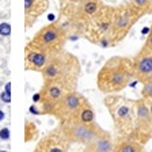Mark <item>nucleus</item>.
<instances>
[{
	"mask_svg": "<svg viewBox=\"0 0 152 152\" xmlns=\"http://www.w3.org/2000/svg\"><path fill=\"white\" fill-rule=\"evenodd\" d=\"M113 121L117 137H130L134 126V101L118 94H107L103 98Z\"/></svg>",
	"mask_w": 152,
	"mask_h": 152,
	"instance_id": "obj_3",
	"label": "nucleus"
},
{
	"mask_svg": "<svg viewBox=\"0 0 152 152\" xmlns=\"http://www.w3.org/2000/svg\"><path fill=\"white\" fill-rule=\"evenodd\" d=\"M134 79L132 58L124 56L110 57L96 73V87L102 94H118Z\"/></svg>",
	"mask_w": 152,
	"mask_h": 152,
	"instance_id": "obj_1",
	"label": "nucleus"
},
{
	"mask_svg": "<svg viewBox=\"0 0 152 152\" xmlns=\"http://www.w3.org/2000/svg\"><path fill=\"white\" fill-rule=\"evenodd\" d=\"M86 101H87V98H84L80 92L72 90V91L66 92L63 98L54 104V110L52 115L56 117L60 124H63L65 121L71 120Z\"/></svg>",
	"mask_w": 152,
	"mask_h": 152,
	"instance_id": "obj_9",
	"label": "nucleus"
},
{
	"mask_svg": "<svg viewBox=\"0 0 152 152\" xmlns=\"http://www.w3.org/2000/svg\"><path fill=\"white\" fill-rule=\"evenodd\" d=\"M84 149L87 152H113L114 151V139L109 130H104L95 137Z\"/></svg>",
	"mask_w": 152,
	"mask_h": 152,
	"instance_id": "obj_15",
	"label": "nucleus"
},
{
	"mask_svg": "<svg viewBox=\"0 0 152 152\" xmlns=\"http://www.w3.org/2000/svg\"><path fill=\"white\" fill-rule=\"evenodd\" d=\"M133 75L140 83L152 79V50L142 46L140 52L132 58Z\"/></svg>",
	"mask_w": 152,
	"mask_h": 152,
	"instance_id": "obj_12",
	"label": "nucleus"
},
{
	"mask_svg": "<svg viewBox=\"0 0 152 152\" xmlns=\"http://www.w3.org/2000/svg\"><path fill=\"white\" fill-rule=\"evenodd\" d=\"M113 16H114V7L103 6L94 18L91 19L87 25V35L90 41L94 44L103 37L111 35V25H113Z\"/></svg>",
	"mask_w": 152,
	"mask_h": 152,
	"instance_id": "obj_8",
	"label": "nucleus"
},
{
	"mask_svg": "<svg viewBox=\"0 0 152 152\" xmlns=\"http://www.w3.org/2000/svg\"><path fill=\"white\" fill-rule=\"evenodd\" d=\"M72 4H76L72 14H71L72 20L76 23H80V25H84L86 27H87L90 20H91L102 10V7L104 6V4L102 3V0H83V1L72 3Z\"/></svg>",
	"mask_w": 152,
	"mask_h": 152,
	"instance_id": "obj_13",
	"label": "nucleus"
},
{
	"mask_svg": "<svg viewBox=\"0 0 152 152\" xmlns=\"http://www.w3.org/2000/svg\"><path fill=\"white\" fill-rule=\"evenodd\" d=\"M147 103H148L149 113H151V115H152V99H147Z\"/></svg>",
	"mask_w": 152,
	"mask_h": 152,
	"instance_id": "obj_25",
	"label": "nucleus"
},
{
	"mask_svg": "<svg viewBox=\"0 0 152 152\" xmlns=\"http://www.w3.org/2000/svg\"><path fill=\"white\" fill-rule=\"evenodd\" d=\"M142 16L141 12L134 10L129 3H124L120 6L114 7V16L113 25H111V38L115 42H121L124 38L129 34L134 23Z\"/></svg>",
	"mask_w": 152,
	"mask_h": 152,
	"instance_id": "obj_4",
	"label": "nucleus"
},
{
	"mask_svg": "<svg viewBox=\"0 0 152 152\" xmlns=\"http://www.w3.org/2000/svg\"><path fill=\"white\" fill-rule=\"evenodd\" d=\"M23 136H25V142L34 141V140L38 137V128L33 121H26L25 122V132H23Z\"/></svg>",
	"mask_w": 152,
	"mask_h": 152,
	"instance_id": "obj_18",
	"label": "nucleus"
},
{
	"mask_svg": "<svg viewBox=\"0 0 152 152\" xmlns=\"http://www.w3.org/2000/svg\"><path fill=\"white\" fill-rule=\"evenodd\" d=\"M82 152H87V151H86V149H83V151H82Z\"/></svg>",
	"mask_w": 152,
	"mask_h": 152,
	"instance_id": "obj_29",
	"label": "nucleus"
},
{
	"mask_svg": "<svg viewBox=\"0 0 152 152\" xmlns=\"http://www.w3.org/2000/svg\"><path fill=\"white\" fill-rule=\"evenodd\" d=\"M0 152H7V151H0Z\"/></svg>",
	"mask_w": 152,
	"mask_h": 152,
	"instance_id": "obj_30",
	"label": "nucleus"
},
{
	"mask_svg": "<svg viewBox=\"0 0 152 152\" xmlns=\"http://www.w3.org/2000/svg\"><path fill=\"white\" fill-rule=\"evenodd\" d=\"M145 145L130 137H117L114 140V151L113 152H145Z\"/></svg>",
	"mask_w": 152,
	"mask_h": 152,
	"instance_id": "obj_16",
	"label": "nucleus"
},
{
	"mask_svg": "<svg viewBox=\"0 0 152 152\" xmlns=\"http://www.w3.org/2000/svg\"><path fill=\"white\" fill-rule=\"evenodd\" d=\"M151 1L152 0H128V3L134 10H137L139 12H141L142 16L147 15V11H148L149 6H151Z\"/></svg>",
	"mask_w": 152,
	"mask_h": 152,
	"instance_id": "obj_19",
	"label": "nucleus"
},
{
	"mask_svg": "<svg viewBox=\"0 0 152 152\" xmlns=\"http://www.w3.org/2000/svg\"><path fill=\"white\" fill-rule=\"evenodd\" d=\"M0 99H1L4 103H10V102H11V94L7 91L1 92V94H0Z\"/></svg>",
	"mask_w": 152,
	"mask_h": 152,
	"instance_id": "obj_23",
	"label": "nucleus"
},
{
	"mask_svg": "<svg viewBox=\"0 0 152 152\" xmlns=\"http://www.w3.org/2000/svg\"><path fill=\"white\" fill-rule=\"evenodd\" d=\"M49 8V0H25V23L26 28L33 26L42 14Z\"/></svg>",
	"mask_w": 152,
	"mask_h": 152,
	"instance_id": "obj_14",
	"label": "nucleus"
},
{
	"mask_svg": "<svg viewBox=\"0 0 152 152\" xmlns=\"http://www.w3.org/2000/svg\"><path fill=\"white\" fill-rule=\"evenodd\" d=\"M41 75L44 82L60 80L76 90L77 79L80 76V63L76 56L61 49L52 53L48 64L41 71Z\"/></svg>",
	"mask_w": 152,
	"mask_h": 152,
	"instance_id": "obj_2",
	"label": "nucleus"
},
{
	"mask_svg": "<svg viewBox=\"0 0 152 152\" xmlns=\"http://www.w3.org/2000/svg\"><path fill=\"white\" fill-rule=\"evenodd\" d=\"M60 128L66 136V139L72 144L76 142V144H82L84 147L88 145L95 137L103 132V128L98 122L92 124V125H87V124L75 120V118H71V120L60 124Z\"/></svg>",
	"mask_w": 152,
	"mask_h": 152,
	"instance_id": "obj_5",
	"label": "nucleus"
},
{
	"mask_svg": "<svg viewBox=\"0 0 152 152\" xmlns=\"http://www.w3.org/2000/svg\"><path fill=\"white\" fill-rule=\"evenodd\" d=\"M65 39H66V31L64 26H61L60 23L53 22L39 28L33 37L31 42L38 45V46L44 48L45 50L54 53L57 50L64 49Z\"/></svg>",
	"mask_w": 152,
	"mask_h": 152,
	"instance_id": "obj_6",
	"label": "nucleus"
},
{
	"mask_svg": "<svg viewBox=\"0 0 152 152\" xmlns=\"http://www.w3.org/2000/svg\"><path fill=\"white\" fill-rule=\"evenodd\" d=\"M61 1H68V3H79V1H83V0H61Z\"/></svg>",
	"mask_w": 152,
	"mask_h": 152,
	"instance_id": "obj_26",
	"label": "nucleus"
},
{
	"mask_svg": "<svg viewBox=\"0 0 152 152\" xmlns=\"http://www.w3.org/2000/svg\"><path fill=\"white\" fill-rule=\"evenodd\" d=\"M71 144L72 142L66 139L61 128L58 126L38 141L34 152H68Z\"/></svg>",
	"mask_w": 152,
	"mask_h": 152,
	"instance_id": "obj_10",
	"label": "nucleus"
},
{
	"mask_svg": "<svg viewBox=\"0 0 152 152\" xmlns=\"http://www.w3.org/2000/svg\"><path fill=\"white\" fill-rule=\"evenodd\" d=\"M147 14L152 15V1H151V6H149V8H148V11H147Z\"/></svg>",
	"mask_w": 152,
	"mask_h": 152,
	"instance_id": "obj_27",
	"label": "nucleus"
},
{
	"mask_svg": "<svg viewBox=\"0 0 152 152\" xmlns=\"http://www.w3.org/2000/svg\"><path fill=\"white\" fill-rule=\"evenodd\" d=\"M0 139L1 140H8L10 139V130L8 128H3L0 130Z\"/></svg>",
	"mask_w": 152,
	"mask_h": 152,
	"instance_id": "obj_24",
	"label": "nucleus"
},
{
	"mask_svg": "<svg viewBox=\"0 0 152 152\" xmlns=\"http://www.w3.org/2000/svg\"><path fill=\"white\" fill-rule=\"evenodd\" d=\"M141 98L144 99H152V79L141 83Z\"/></svg>",
	"mask_w": 152,
	"mask_h": 152,
	"instance_id": "obj_20",
	"label": "nucleus"
},
{
	"mask_svg": "<svg viewBox=\"0 0 152 152\" xmlns=\"http://www.w3.org/2000/svg\"><path fill=\"white\" fill-rule=\"evenodd\" d=\"M72 118L80 121L83 124H87V125H92V124L96 122V117H95V111L92 104L88 101H86L84 103L79 107V110L76 111V114Z\"/></svg>",
	"mask_w": 152,
	"mask_h": 152,
	"instance_id": "obj_17",
	"label": "nucleus"
},
{
	"mask_svg": "<svg viewBox=\"0 0 152 152\" xmlns=\"http://www.w3.org/2000/svg\"><path fill=\"white\" fill-rule=\"evenodd\" d=\"M10 34H11V26H10V23H7V22L0 23V35L8 37Z\"/></svg>",
	"mask_w": 152,
	"mask_h": 152,
	"instance_id": "obj_21",
	"label": "nucleus"
},
{
	"mask_svg": "<svg viewBox=\"0 0 152 152\" xmlns=\"http://www.w3.org/2000/svg\"><path fill=\"white\" fill-rule=\"evenodd\" d=\"M52 53L45 50L44 48L33 44L31 41L26 45L25 50V66L27 71H34V72H41L48 64Z\"/></svg>",
	"mask_w": 152,
	"mask_h": 152,
	"instance_id": "obj_11",
	"label": "nucleus"
},
{
	"mask_svg": "<svg viewBox=\"0 0 152 152\" xmlns=\"http://www.w3.org/2000/svg\"><path fill=\"white\" fill-rule=\"evenodd\" d=\"M142 46H145L147 49L152 50V25H151L149 33H148V35H147V39H145V42H144V45H142Z\"/></svg>",
	"mask_w": 152,
	"mask_h": 152,
	"instance_id": "obj_22",
	"label": "nucleus"
},
{
	"mask_svg": "<svg viewBox=\"0 0 152 152\" xmlns=\"http://www.w3.org/2000/svg\"><path fill=\"white\" fill-rule=\"evenodd\" d=\"M130 139L145 145L152 139V115L149 113L147 99L140 98L134 101V126Z\"/></svg>",
	"mask_w": 152,
	"mask_h": 152,
	"instance_id": "obj_7",
	"label": "nucleus"
},
{
	"mask_svg": "<svg viewBox=\"0 0 152 152\" xmlns=\"http://www.w3.org/2000/svg\"><path fill=\"white\" fill-rule=\"evenodd\" d=\"M3 118H4V113H3V111H1V110H0V121L3 120Z\"/></svg>",
	"mask_w": 152,
	"mask_h": 152,
	"instance_id": "obj_28",
	"label": "nucleus"
}]
</instances>
